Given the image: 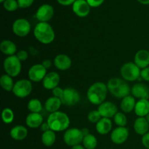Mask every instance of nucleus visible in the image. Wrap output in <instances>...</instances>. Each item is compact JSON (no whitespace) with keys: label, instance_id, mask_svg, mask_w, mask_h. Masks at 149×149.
<instances>
[{"label":"nucleus","instance_id":"obj_1","mask_svg":"<svg viewBox=\"0 0 149 149\" xmlns=\"http://www.w3.org/2000/svg\"><path fill=\"white\" fill-rule=\"evenodd\" d=\"M107 84L101 81L95 82L88 88L87 92V97L89 101L93 105H100L105 102L107 97Z\"/></svg>","mask_w":149,"mask_h":149},{"label":"nucleus","instance_id":"obj_2","mask_svg":"<svg viewBox=\"0 0 149 149\" xmlns=\"http://www.w3.org/2000/svg\"><path fill=\"white\" fill-rule=\"evenodd\" d=\"M33 35L36 40L44 45L51 44L55 38L53 28L46 22H39L33 29Z\"/></svg>","mask_w":149,"mask_h":149},{"label":"nucleus","instance_id":"obj_3","mask_svg":"<svg viewBox=\"0 0 149 149\" xmlns=\"http://www.w3.org/2000/svg\"><path fill=\"white\" fill-rule=\"evenodd\" d=\"M47 122L50 130L54 132H62L68 129L70 126V119L68 115L62 111L49 113Z\"/></svg>","mask_w":149,"mask_h":149},{"label":"nucleus","instance_id":"obj_4","mask_svg":"<svg viewBox=\"0 0 149 149\" xmlns=\"http://www.w3.org/2000/svg\"><path fill=\"white\" fill-rule=\"evenodd\" d=\"M109 92L117 98H124L130 95L131 88L127 81L121 78H112L107 83Z\"/></svg>","mask_w":149,"mask_h":149},{"label":"nucleus","instance_id":"obj_5","mask_svg":"<svg viewBox=\"0 0 149 149\" xmlns=\"http://www.w3.org/2000/svg\"><path fill=\"white\" fill-rule=\"evenodd\" d=\"M141 68L134 62L125 63L120 68L122 79L127 81H134L141 78Z\"/></svg>","mask_w":149,"mask_h":149},{"label":"nucleus","instance_id":"obj_6","mask_svg":"<svg viewBox=\"0 0 149 149\" xmlns=\"http://www.w3.org/2000/svg\"><path fill=\"white\" fill-rule=\"evenodd\" d=\"M3 68L7 75L10 76L13 78L16 77L20 74L21 71V61L17 58L16 55L8 56L4 60Z\"/></svg>","mask_w":149,"mask_h":149},{"label":"nucleus","instance_id":"obj_7","mask_svg":"<svg viewBox=\"0 0 149 149\" xmlns=\"http://www.w3.org/2000/svg\"><path fill=\"white\" fill-rule=\"evenodd\" d=\"M32 90H33L32 81L26 79H22L15 82L14 87L12 92L16 97L19 98H25L30 95Z\"/></svg>","mask_w":149,"mask_h":149},{"label":"nucleus","instance_id":"obj_8","mask_svg":"<svg viewBox=\"0 0 149 149\" xmlns=\"http://www.w3.org/2000/svg\"><path fill=\"white\" fill-rule=\"evenodd\" d=\"M84 135L81 132V130L79 128H68L65 131L63 135L64 142L67 146L71 147L80 145L82 143Z\"/></svg>","mask_w":149,"mask_h":149},{"label":"nucleus","instance_id":"obj_9","mask_svg":"<svg viewBox=\"0 0 149 149\" xmlns=\"http://www.w3.org/2000/svg\"><path fill=\"white\" fill-rule=\"evenodd\" d=\"M61 100L65 106H74L80 101V94L73 87H66L63 90Z\"/></svg>","mask_w":149,"mask_h":149},{"label":"nucleus","instance_id":"obj_10","mask_svg":"<svg viewBox=\"0 0 149 149\" xmlns=\"http://www.w3.org/2000/svg\"><path fill=\"white\" fill-rule=\"evenodd\" d=\"M31 26L28 20L25 18H18L13 24V31L19 37H25L31 31Z\"/></svg>","mask_w":149,"mask_h":149},{"label":"nucleus","instance_id":"obj_11","mask_svg":"<svg viewBox=\"0 0 149 149\" xmlns=\"http://www.w3.org/2000/svg\"><path fill=\"white\" fill-rule=\"evenodd\" d=\"M47 69L42 63L34 64L29 68L28 71L29 79L33 82H40L42 81L45 76L47 75Z\"/></svg>","mask_w":149,"mask_h":149},{"label":"nucleus","instance_id":"obj_12","mask_svg":"<svg viewBox=\"0 0 149 149\" xmlns=\"http://www.w3.org/2000/svg\"><path fill=\"white\" fill-rule=\"evenodd\" d=\"M129 138V130L126 127H117L111 133V140L113 143L121 145Z\"/></svg>","mask_w":149,"mask_h":149},{"label":"nucleus","instance_id":"obj_13","mask_svg":"<svg viewBox=\"0 0 149 149\" xmlns=\"http://www.w3.org/2000/svg\"><path fill=\"white\" fill-rule=\"evenodd\" d=\"M97 111L102 118H113V116L118 113V108L111 101H105L100 105H99L97 108Z\"/></svg>","mask_w":149,"mask_h":149},{"label":"nucleus","instance_id":"obj_14","mask_svg":"<svg viewBox=\"0 0 149 149\" xmlns=\"http://www.w3.org/2000/svg\"><path fill=\"white\" fill-rule=\"evenodd\" d=\"M54 15V8L52 5L48 4H45L41 5L38 8L36 13V18L39 22H46L52 18Z\"/></svg>","mask_w":149,"mask_h":149},{"label":"nucleus","instance_id":"obj_15","mask_svg":"<svg viewBox=\"0 0 149 149\" xmlns=\"http://www.w3.org/2000/svg\"><path fill=\"white\" fill-rule=\"evenodd\" d=\"M61 77L55 71H51L47 74L44 79L42 80V86L45 89L48 90H52L55 87H58Z\"/></svg>","mask_w":149,"mask_h":149},{"label":"nucleus","instance_id":"obj_16","mask_svg":"<svg viewBox=\"0 0 149 149\" xmlns=\"http://www.w3.org/2000/svg\"><path fill=\"white\" fill-rule=\"evenodd\" d=\"M90 7L87 0H76L72 5V10L78 17H84L90 14Z\"/></svg>","mask_w":149,"mask_h":149},{"label":"nucleus","instance_id":"obj_17","mask_svg":"<svg viewBox=\"0 0 149 149\" xmlns=\"http://www.w3.org/2000/svg\"><path fill=\"white\" fill-rule=\"evenodd\" d=\"M131 95L135 98L148 99L149 98V88L143 83H136L131 88Z\"/></svg>","mask_w":149,"mask_h":149},{"label":"nucleus","instance_id":"obj_18","mask_svg":"<svg viewBox=\"0 0 149 149\" xmlns=\"http://www.w3.org/2000/svg\"><path fill=\"white\" fill-rule=\"evenodd\" d=\"M53 63L56 68L60 71H67L72 65V61L68 55L65 54H59L54 59Z\"/></svg>","mask_w":149,"mask_h":149},{"label":"nucleus","instance_id":"obj_19","mask_svg":"<svg viewBox=\"0 0 149 149\" xmlns=\"http://www.w3.org/2000/svg\"><path fill=\"white\" fill-rule=\"evenodd\" d=\"M134 63L141 69L147 68L149 65V51L146 49H140L135 53Z\"/></svg>","mask_w":149,"mask_h":149},{"label":"nucleus","instance_id":"obj_20","mask_svg":"<svg viewBox=\"0 0 149 149\" xmlns=\"http://www.w3.org/2000/svg\"><path fill=\"white\" fill-rule=\"evenodd\" d=\"M44 122V118L39 113H30L26 118V124L28 127L36 129L40 127Z\"/></svg>","mask_w":149,"mask_h":149},{"label":"nucleus","instance_id":"obj_21","mask_svg":"<svg viewBox=\"0 0 149 149\" xmlns=\"http://www.w3.org/2000/svg\"><path fill=\"white\" fill-rule=\"evenodd\" d=\"M134 130L138 135H144L149 132V123L146 117H138L134 122Z\"/></svg>","mask_w":149,"mask_h":149},{"label":"nucleus","instance_id":"obj_22","mask_svg":"<svg viewBox=\"0 0 149 149\" xmlns=\"http://www.w3.org/2000/svg\"><path fill=\"white\" fill-rule=\"evenodd\" d=\"M134 111L138 117H146L149 113V100L148 99L138 100L136 102Z\"/></svg>","mask_w":149,"mask_h":149},{"label":"nucleus","instance_id":"obj_23","mask_svg":"<svg viewBox=\"0 0 149 149\" xmlns=\"http://www.w3.org/2000/svg\"><path fill=\"white\" fill-rule=\"evenodd\" d=\"M10 135L15 141H23L28 135V130L23 125H16L10 130Z\"/></svg>","mask_w":149,"mask_h":149},{"label":"nucleus","instance_id":"obj_24","mask_svg":"<svg viewBox=\"0 0 149 149\" xmlns=\"http://www.w3.org/2000/svg\"><path fill=\"white\" fill-rule=\"evenodd\" d=\"M0 50L4 55L8 57L15 55L17 52V48L14 42L9 39H5L0 44Z\"/></svg>","mask_w":149,"mask_h":149},{"label":"nucleus","instance_id":"obj_25","mask_svg":"<svg viewBox=\"0 0 149 149\" xmlns=\"http://www.w3.org/2000/svg\"><path fill=\"white\" fill-rule=\"evenodd\" d=\"M62 104L63 103L61 98L52 96V97H48L45 101V109L49 113H52L54 112L58 111Z\"/></svg>","mask_w":149,"mask_h":149},{"label":"nucleus","instance_id":"obj_26","mask_svg":"<svg viewBox=\"0 0 149 149\" xmlns=\"http://www.w3.org/2000/svg\"><path fill=\"white\" fill-rule=\"evenodd\" d=\"M95 129L97 133L100 135H107L112 130V122L111 119L101 118V119L95 125Z\"/></svg>","mask_w":149,"mask_h":149},{"label":"nucleus","instance_id":"obj_27","mask_svg":"<svg viewBox=\"0 0 149 149\" xmlns=\"http://www.w3.org/2000/svg\"><path fill=\"white\" fill-rule=\"evenodd\" d=\"M136 100L132 95H127L122 98L120 103V109L123 113H131L135 110Z\"/></svg>","mask_w":149,"mask_h":149},{"label":"nucleus","instance_id":"obj_28","mask_svg":"<svg viewBox=\"0 0 149 149\" xmlns=\"http://www.w3.org/2000/svg\"><path fill=\"white\" fill-rule=\"evenodd\" d=\"M42 143L44 146L47 147H50L54 145L55 141H56V135L55 132L52 131V130L44 132L41 137Z\"/></svg>","mask_w":149,"mask_h":149},{"label":"nucleus","instance_id":"obj_29","mask_svg":"<svg viewBox=\"0 0 149 149\" xmlns=\"http://www.w3.org/2000/svg\"><path fill=\"white\" fill-rule=\"evenodd\" d=\"M0 85L1 88L7 92L13 91L15 83L13 81V78L7 74H3L0 78Z\"/></svg>","mask_w":149,"mask_h":149},{"label":"nucleus","instance_id":"obj_30","mask_svg":"<svg viewBox=\"0 0 149 149\" xmlns=\"http://www.w3.org/2000/svg\"><path fill=\"white\" fill-rule=\"evenodd\" d=\"M27 109L31 113H39L43 109V105L42 102L37 98L31 99L27 104Z\"/></svg>","mask_w":149,"mask_h":149},{"label":"nucleus","instance_id":"obj_31","mask_svg":"<svg viewBox=\"0 0 149 149\" xmlns=\"http://www.w3.org/2000/svg\"><path fill=\"white\" fill-rule=\"evenodd\" d=\"M82 144L86 149H95L97 146V140L95 135L90 133L84 135Z\"/></svg>","mask_w":149,"mask_h":149},{"label":"nucleus","instance_id":"obj_32","mask_svg":"<svg viewBox=\"0 0 149 149\" xmlns=\"http://www.w3.org/2000/svg\"><path fill=\"white\" fill-rule=\"evenodd\" d=\"M15 118V114L13 111L10 108H5L1 112V119L3 122L6 125H10L13 122Z\"/></svg>","mask_w":149,"mask_h":149},{"label":"nucleus","instance_id":"obj_33","mask_svg":"<svg viewBox=\"0 0 149 149\" xmlns=\"http://www.w3.org/2000/svg\"><path fill=\"white\" fill-rule=\"evenodd\" d=\"M113 122L118 127H126L127 124V118L122 112H118L113 116Z\"/></svg>","mask_w":149,"mask_h":149},{"label":"nucleus","instance_id":"obj_34","mask_svg":"<svg viewBox=\"0 0 149 149\" xmlns=\"http://www.w3.org/2000/svg\"><path fill=\"white\" fill-rule=\"evenodd\" d=\"M3 7L7 11L14 12L19 7L18 3L16 0H5L3 2Z\"/></svg>","mask_w":149,"mask_h":149},{"label":"nucleus","instance_id":"obj_35","mask_svg":"<svg viewBox=\"0 0 149 149\" xmlns=\"http://www.w3.org/2000/svg\"><path fill=\"white\" fill-rule=\"evenodd\" d=\"M102 116L100 114L99 111L97 110H93L88 113V116H87V119H88L89 122L90 123L93 124H97L99 121L101 119Z\"/></svg>","mask_w":149,"mask_h":149},{"label":"nucleus","instance_id":"obj_36","mask_svg":"<svg viewBox=\"0 0 149 149\" xmlns=\"http://www.w3.org/2000/svg\"><path fill=\"white\" fill-rule=\"evenodd\" d=\"M15 55L21 62L22 61H26L28 59V58H29V53H28V52L26 50H23V49L17 51Z\"/></svg>","mask_w":149,"mask_h":149},{"label":"nucleus","instance_id":"obj_37","mask_svg":"<svg viewBox=\"0 0 149 149\" xmlns=\"http://www.w3.org/2000/svg\"><path fill=\"white\" fill-rule=\"evenodd\" d=\"M20 8H27L31 7L34 0H17Z\"/></svg>","mask_w":149,"mask_h":149},{"label":"nucleus","instance_id":"obj_38","mask_svg":"<svg viewBox=\"0 0 149 149\" xmlns=\"http://www.w3.org/2000/svg\"><path fill=\"white\" fill-rule=\"evenodd\" d=\"M141 79L146 81H149V66L141 69Z\"/></svg>","mask_w":149,"mask_h":149},{"label":"nucleus","instance_id":"obj_39","mask_svg":"<svg viewBox=\"0 0 149 149\" xmlns=\"http://www.w3.org/2000/svg\"><path fill=\"white\" fill-rule=\"evenodd\" d=\"M105 0H87V3L91 7H98L104 2Z\"/></svg>","mask_w":149,"mask_h":149},{"label":"nucleus","instance_id":"obj_40","mask_svg":"<svg viewBox=\"0 0 149 149\" xmlns=\"http://www.w3.org/2000/svg\"><path fill=\"white\" fill-rule=\"evenodd\" d=\"M63 90L64 89L61 88L60 87H55V89L52 90V95H53L54 97H59L61 98V96H62L63 93Z\"/></svg>","mask_w":149,"mask_h":149},{"label":"nucleus","instance_id":"obj_41","mask_svg":"<svg viewBox=\"0 0 149 149\" xmlns=\"http://www.w3.org/2000/svg\"><path fill=\"white\" fill-rule=\"evenodd\" d=\"M141 142H142V144L145 148L149 149V132H147L144 135H143Z\"/></svg>","mask_w":149,"mask_h":149},{"label":"nucleus","instance_id":"obj_42","mask_svg":"<svg viewBox=\"0 0 149 149\" xmlns=\"http://www.w3.org/2000/svg\"><path fill=\"white\" fill-rule=\"evenodd\" d=\"M76 0H57L58 3L61 5H63V6H68V5H71V4H74Z\"/></svg>","mask_w":149,"mask_h":149},{"label":"nucleus","instance_id":"obj_43","mask_svg":"<svg viewBox=\"0 0 149 149\" xmlns=\"http://www.w3.org/2000/svg\"><path fill=\"white\" fill-rule=\"evenodd\" d=\"M42 64L43 65V66L45 67L47 70L48 68H49L51 66H52V63L50 60L47 59V60H45V61H43V62L42 63Z\"/></svg>","mask_w":149,"mask_h":149},{"label":"nucleus","instance_id":"obj_44","mask_svg":"<svg viewBox=\"0 0 149 149\" xmlns=\"http://www.w3.org/2000/svg\"><path fill=\"white\" fill-rule=\"evenodd\" d=\"M40 129L42 132H46V131H48L50 130V127H49V125H48L47 122H43L42 125H41L40 127Z\"/></svg>","mask_w":149,"mask_h":149},{"label":"nucleus","instance_id":"obj_45","mask_svg":"<svg viewBox=\"0 0 149 149\" xmlns=\"http://www.w3.org/2000/svg\"><path fill=\"white\" fill-rule=\"evenodd\" d=\"M81 132H82L84 136V135H88V134H90V131H89V130L87 129V128H82V129H81Z\"/></svg>","mask_w":149,"mask_h":149},{"label":"nucleus","instance_id":"obj_46","mask_svg":"<svg viewBox=\"0 0 149 149\" xmlns=\"http://www.w3.org/2000/svg\"><path fill=\"white\" fill-rule=\"evenodd\" d=\"M71 149H86V148H84L83 146H81V144H80V145H77V146H75L71 147Z\"/></svg>","mask_w":149,"mask_h":149},{"label":"nucleus","instance_id":"obj_47","mask_svg":"<svg viewBox=\"0 0 149 149\" xmlns=\"http://www.w3.org/2000/svg\"><path fill=\"white\" fill-rule=\"evenodd\" d=\"M137 1L141 3V4H145V5L149 4V0H137Z\"/></svg>","mask_w":149,"mask_h":149},{"label":"nucleus","instance_id":"obj_48","mask_svg":"<svg viewBox=\"0 0 149 149\" xmlns=\"http://www.w3.org/2000/svg\"><path fill=\"white\" fill-rule=\"evenodd\" d=\"M146 119H147V121H148V122L149 123V113L148 115H147L146 116Z\"/></svg>","mask_w":149,"mask_h":149},{"label":"nucleus","instance_id":"obj_49","mask_svg":"<svg viewBox=\"0 0 149 149\" xmlns=\"http://www.w3.org/2000/svg\"><path fill=\"white\" fill-rule=\"evenodd\" d=\"M4 1H5V0H0V2H2L3 3Z\"/></svg>","mask_w":149,"mask_h":149}]
</instances>
